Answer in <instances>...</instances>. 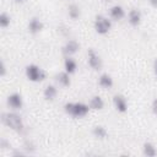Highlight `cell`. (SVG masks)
Wrapping results in <instances>:
<instances>
[{
    "label": "cell",
    "instance_id": "obj_1",
    "mask_svg": "<svg viewBox=\"0 0 157 157\" xmlns=\"http://www.w3.org/2000/svg\"><path fill=\"white\" fill-rule=\"evenodd\" d=\"M90 104H86L83 102H66L64 104L65 113L76 119L85 118L90 113Z\"/></svg>",
    "mask_w": 157,
    "mask_h": 157
},
{
    "label": "cell",
    "instance_id": "obj_2",
    "mask_svg": "<svg viewBox=\"0 0 157 157\" xmlns=\"http://www.w3.org/2000/svg\"><path fill=\"white\" fill-rule=\"evenodd\" d=\"M1 121H2V124H5L7 128H10L11 130H13V131H17V132H20V131H22L23 130V128H25V124H23V120H22V118L18 115V114H16V113H2V115H1Z\"/></svg>",
    "mask_w": 157,
    "mask_h": 157
},
{
    "label": "cell",
    "instance_id": "obj_3",
    "mask_svg": "<svg viewBox=\"0 0 157 157\" xmlns=\"http://www.w3.org/2000/svg\"><path fill=\"white\" fill-rule=\"evenodd\" d=\"M25 74H26L27 80L31 81V82H42L47 76L45 71L36 64L27 65L26 69H25Z\"/></svg>",
    "mask_w": 157,
    "mask_h": 157
},
{
    "label": "cell",
    "instance_id": "obj_4",
    "mask_svg": "<svg viewBox=\"0 0 157 157\" xmlns=\"http://www.w3.org/2000/svg\"><path fill=\"white\" fill-rule=\"evenodd\" d=\"M93 27H94V31L96 33L101 34V36H104V34H108L112 29V21L103 16V15H97L96 18H94V22H93Z\"/></svg>",
    "mask_w": 157,
    "mask_h": 157
},
{
    "label": "cell",
    "instance_id": "obj_5",
    "mask_svg": "<svg viewBox=\"0 0 157 157\" xmlns=\"http://www.w3.org/2000/svg\"><path fill=\"white\" fill-rule=\"evenodd\" d=\"M87 64H88V66H90L92 70H94V71L101 70L102 66H103V61H102L101 56H99L98 53H96V50L92 49V48L88 49V52H87Z\"/></svg>",
    "mask_w": 157,
    "mask_h": 157
},
{
    "label": "cell",
    "instance_id": "obj_6",
    "mask_svg": "<svg viewBox=\"0 0 157 157\" xmlns=\"http://www.w3.org/2000/svg\"><path fill=\"white\" fill-rule=\"evenodd\" d=\"M6 103H7V105H9L11 109L18 110V109H21V108L23 107V98H22V96H21L20 93L13 92V93L9 94V97H7V99H6Z\"/></svg>",
    "mask_w": 157,
    "mask_h": 157
},
{
    "label": "cell",
    "instance_id": "obj_7",
    "mask_svg": "<svg viewBox=\"0 0 157 157\" xmlns=\"http://www.w3.org/2000/svg\"><path fill=\"white\" fill-rule=\"evenodd\" d=\"M61 50H63V54H64L65 56H72V55H75V54L80 50V44H78V42L75 40V39H69V40L63 45Z\"/></svg>",
    "mask_w": 157,
    "mask_h": 157
},
{
    "label": "cell",
    "instance_id": "obj_8",
    "mask_svg": "<svg viewBox=\"0 0 157 157\" xmlns=\"http://www.w3.org/2000/svg\"><path fill=\"white\" fill-rule=\"evenodd\" d=\"M113 105L118 113L128 112V101L123 94H115L113 97Z\"/></svg>",
    "mask_w": 157,
    "mask_h": 157
},
{
    "label": "cell",
    "instance_id": "obj_9",
    "mask_svg": "<svg viewBox=\"0 0 157 157\" xmlns=\"http://www.w3.org/2000/svg\"><path fill=\"white\" fill-rule=\"evenodd\" d=\"M27 28H28V32H29V33L37 34V33H39V32L43 31L44 23H43L38 17H32V18L29 20V22H28Z\"/></svg>",
    "mask_w": 157,
    "mask_h": 157
},
{
    "label": "cell",
    "instance_id": "obj_10",
    "mask_svg": "<svg viewBox=\"0 0 157 157\" xmlns=\"http://www.w3.org/2000/svg\"><path fill=\"white\" fill-rule=\"evenodd\" d=\"M141 20H142V15L140 12V10L137 9H131L128 13V22L130 26L132 27H137L140 23H141Z\"/></svg>",
    "mask_w": 157,
    "mask_h": 157
},
{
    "label": "cell",
    "instance_id": "obj_11",
    "mask_svg": "<svg viewBox=\"0 0 157 157\" xmlns=\"http://www.w3.org/2000/svg\"><path fill=\"white\" fill-rule=\"evenodd\" d=\"M109 16L114 21H120V20H123L125 17V10L120 5H113L109 9Z\"/></svg>",
    "mask_w": 157,
    "mask_h": 157
},
{
    "label": "cell",
    "instance_id": "obj_12",
    "mask_svg": "<svg viewBox=\"0 0 157 157\" xmlns=\"http://www.w3.org/2000/svg\"><path fill=\"white\" fill-rule=\"evenodd\" d=\"M98 85H99L102 88H105V90L112 88V87H113V85H114L113 77H112L109 74L103 72V74H101V75H99V77H98Z\"/></svg>",
    "mask_w": 157,
    "mask_h": 157
},
{
    "label": "cell",
    "instance_id": "obj_13",
    "mask_svg": "<svg viewBox=\"0 0 157 157\" xmlns=\"http://www.w3.org/2000/svg\"><path fill=\"white\" fill-rule=\"evenodd\" d=\"M64 70L67 74H70V75H72V74L76 72V70H77V63H76V60L72 56H66L65 58V60H64Z\"/></svg>",
    "mask_w": 157,
    "mask_h": 157
},
{
    "label": "cell",
    "instance_id": "obj_14",
    "mask_svg": "<svg viewBox=\"0 0 157 157\" xmlns=\"http://www.w3.org/2000/svg\"><path fill=\"white\" fill-rule=\"evenodd\" d=\"M55 78H56V82L59 83V86H61V87H69L71 85L70 74H67L65 70L61 71V72H59V74H56Z\"/></svg>",
    "mask_w": 157,
    "mask_h": 157
},
{
    "label": "cell",
    "instance_id": "obj_15",
    "mask_svg": "<svg viewBox=\"0 0 157 157\" xmlns=\"http://www.w3.org/2000/svg\"><path fill=\"white\" fill-rule=\"evenodd\" d=\"M58 96V88L54 85H48L43 90V97L45 101H54Z\"/></svg>",
    "mask_w": 157,
    "mask_h": 157
},
{
    "label": "cell",
    "instance_id": "obj_16",
    "mask_svg": "<svg viewBox=\"0 0 157 157\" xmlns=\"http://www.w3.org/2000/svg\"><path fill=\"white\" fill-rule=\"evenodd\" d=\"M90 108L93 110H102L104 108V101L101 96H93L90 99Z\"/></svg>",
    "mask_w": 157,
    "mask_h": 157
},
{
    "label": "cell",
    "instance_id": "obj_17",
    "mask_svg": "<svg viewBox=\"0 0 157 157\" xmlns=\"http://www.w3.org/2000/svg\"><path fill=\"white\" fill-rule=\"evenodd\" d=\"M92 135H93L96 139L104 140V139L108 136V131H107V129H105L103 125H96V126L92 129Z\"/></svg>",
    "mask_w": 157,
    "mask_h": 157
},
{
    "label": "cell",
    "instance_id": "obj_18",
    "mask_svg": "<svg viewBox=\"0 0 157 157\" xmlns=\"http://www.w3.org/2000/svg\"><path fill=\"white\" fill-rule=\"evenodd\" d=\"M142 153L147 157H155V156H157V150H156V147L152 142L146 141L142 145Z\"/></svg>",
    "mask_w": 157,
    "mask_h": 157
},
{
    "label": "cell",
    "instance_id": "obj_19",
    "mask_svg": "<svg viewBox=\"0 0 157 157\" xmlns=\"http://www.w3.org/2000/svg\"><path fill=\"white\" fill-rule=\"evenodd\" d=\"M67 15L71 20H77L81 16V10L78 7V5L76 4H70L67 7Z\"/></svg>",
    "mask_w": 157,
    "mask_h": 157
},
{
    "label": "cell",
    "instance_id": "obj_20",
    "mask_svg": "<svg viewBox=\"0 0 157 157\" xmlns=\"http://www.w3.org/2000/svg\"><path fill=\"white\" fill-rule=\"evenodd\" d=\"M10 22H11L10 15H7L6 12H1L0 13V27L1 28H7L10 26Z\"/></svg>",
    "mask_w": 157,
    "mask_h": 157
},
{
    "label": "cell",
    "instance_id": "obj_21",
    "mask_svg": "<svg viewBox=\"0 0 157 157\" xmlns=\"http://www.w3.org/2000/svg\"><path fill=\"white\" fill-rule=\"evenodd\" d=\"M151 112L157 115V98H155L152 102H151Z\"/></svg>",
    "mask_w": 157,
    "mask_h": 157
},
{
    "label": "cell",
    "instance_id": "obj_22",
    "mask_svg": "<svg viewBox=\"0 0 157 157\" xmlns=\"http://www.w3.org/2000/svg\"><path fill=\"white\" fill-rule=\"evenodd\" d=\"M6 75V66H5V63L1 61V69H0V76L4 77Z\"/></svg>",
    "mask_w": 157,
    "mask_h": 157
},
{
    "label": "cell",
    "instance_id": "obj_23",
    "mask_svg": "<svg viewBox=\"0 0 157 157\" xmlns=\"http://www.w3.org/2000/svg\"><path fill=\"white\" fill-rule=\"evenodd\" d=\"M152 70H153V74H155V76L157 77V58L153 60V64H152Z\"/></svg>",
    "mask_w": 157,
    "mask_h": 157
},
{
    "label": "cell",
    "instance_id": "obj_24",
    "mask_svg": "<svg viewBox=\"0 0 157 157\" xmlns=\"http://www.w3.org/2000/svg\"><path fill=\"white\" fill-rule=\"evenodd\" d=\"M147 2L152 6V7H155V9H157V0H147Z\"/></svg>",
    "mask_w": 157,
    "mask_h": 157
},
{
    "label": "cell",
    "instance_id": "obj_25",
    "mask_svg": "<svg viewBox=\"0 0 157 157\" xmlns=\"http://www.w3.org/2000/svg\"><path fill=\"white\" fill-rule=\"evenodd\" d=\"M13 1H15V2H17V4H21V2H23L25 0H13Z\"/></svg>",
    "mask_w": 157,
    "mask_h": 157
},
{
    "label": "cell",
    "instance_id": "obj_26",
    "mask_svg": "<svg viewBox=\"0 0 157 157\" xmlns=\"http://www.w3.org/2000/svg\"><path fill=\"white\" fill-rule=\"evenodd\" d=\"M103 1H105V2H109V1H112V0H103Z\"/></svg>",
    "mask_w": 157,
    "mask_h": 157
}]
</instances>
